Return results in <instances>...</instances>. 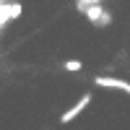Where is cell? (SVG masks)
Wrapping results in <instances>:
<instances>
[{
  "label": "cell",
  "mask_w": 130,
  "mask_h": 130,
  "mask_svg": "<svg viewBox=\"0 0 130 130\" xmlns=\"http://www.w3.org/2000/svg\"><path fill=\"white\" fill-rule=\"evenodd\" d=\"M81 13L91 21L94 26H109L112 24V13L107 8H102V3H91V5H78Z\"/></svg>",
  "instance_id": "cell-1"
},
{
  "label": "cell",
  "mask_w": 130,
  "mask_h": 130,
  "mask_svg": "<svg viewBox=\"0 0 130 130\" xmlns=\"http://www.w3.org/2000/svg\"><path fill=\"white\" fill-rule=\"evenodd\" d=\"M89 104H91V94H83L81 99H78V102H75V104L70 107V109H65V112L60 115V122H62V125L73 122V120H75V117H78V115H81V112H83V109H86Z\"/></svg>",
  "instance_id": "cell-2"
},
{
  "label": "cell",
  "mask_w": 130,
  "mask_h": 130,
  "mask_svg": "<svg viewBox=\"0 0 130 130\" xmlns=\"http://www.w3.org/2000/svg\"><path fill=\"white\" fill-rule=\"evenodd\" d=\"M96 86H102V89H117V91H125L130 96V81L125 78H112V75H96Z\"/></svg>",
  "instance_id": "cell-3"
},
{
  "label": "cell",
  "mask_w": 130,
  "mask_h": 130,
  "mask_svg": "<svg viewBox=\"0 0 130 130\" xmlns=\"http://www.w3.org/2000/svg\"><path fill=\"white\" fill-rule=\"evenodd\" d=\"M21 3H0V31H3V26L8 24V21H13L21 16Z\"/></svg>",
  "instance_id": "cell-4"
},
{
  "label": "cell",
  "mask_w": 130,
  "mask_h": 130,
  "mask_svg": "<svg viewBox=\"0 0 130 130\" xmlns=\"http://www.w3.org/2000/svg\"><path fill=\"white\" fill-rule=\"evenodd\" d=\"M81 68H83L81 60H68V62H65V70H73L75 73V70H81Z\"/></svg>",
  "instance_id": "cell-5"
},
{
  "label": "cell",
  "mask_w": 130,
  "mask_h": 130,
  "mask_svg": "<svg viewBox=\"0 0 130 130\" xmlns=\"http://www.w3.org/2000/svg\"><path fill=\"white\" fill-rule=\"evenodd\" d=\"M91 3H104V0H78V5H91Z\"/></svg>",
  "instance_id": "cell-6"
}]
</instances>
